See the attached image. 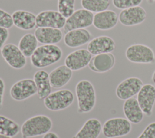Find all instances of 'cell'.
Listing matches in <instances>:
<instances>
[{"instance_id": "d590c367", "label": "cell", "mask_w": 155, "mask_h": 138, "mask_svg": "<svg viewBox=\"0 0 155 138\" xmlns=\"http://www.w3.org/2000/svg\"><path fill=\"white\" fill-rule=\"evenodd\" d=\"M0 138H12V137H9V136H5V135L1 134H0Z\"/></svg>"}, {"instance_id": "603a6c76", "label": "cell", "mask_w": 155, "mask_h": 138, "mask_svg": "<svg viewBox=\"0 0 155 138\" xmlns=\"http://www.w3.org/2000/svg\"><path fill=\"white\" fill-rule=\"evenodd\" d=\"M33 80L37 88V94L39 99H44L51 91V85L49 74L44 70L36 71L33 75Z\"/></svg>"}, {"instance_id": "e575fe53", "label": "cell", "mask_w": 155, "mask_h": 138, "mask_svg": "<svg viewBox=\"0 0 155 138\" xmlns=\"http://www.w3.org/2000/svg\"><path fill=\"white\" fill-rule=\"evenodd\" d=\"M151 79H152V81L153 82V83L155 84V71L153 72V73L152 74Z\"/></svg>"}, {"instance_id": "4dcf8cb0", "label": "cell", "mask_w": 155, "mask_h": 138, "mask_svg": "<svg viewBox=\"0 0 155 138\" xmlns=\"http://www.w3.org/2000/svg\"><path fill=\"white\" fill-rule=\"evenodd\" d=\"M137 138H155V122L149 123Z\"/></svg>"}, {"instance_id": "7402d4cb", "label": "cell", "mask_w": 155, "mask_h": 138, "mask_svg": "<svg viewBox=\"0 0 155 138\" xmlns=\"http://www.w3.org/2000/svg\"><path fill=\"white\" fill-rule=\"evenodd\" d=\"M12 16L13 25L19 29L29 30L36 26V16L31 12L19 10L14 12Z\"/></svg>"}, {"instance_id": "d4e9b609", "label": "cell", "mask_w": 155, "mask_h": 138, "mask_svg": "<svg viewBox=\"0 0 155 138\" xmlns=\"http://www.w3.org/2000/svg\"><path fill=\"white\" fill-rule=\"evenodd\" d=\"M38 42L35 34L28 33L21 37L19 41L18 47L26 58H30L38 47Z\"/></svg>"}, {"instance_id": "8d00e7d4", "label": "cell", "mask_w": 155, "mask_h": 138, "mask_svg": "<svg viewBox=\"0 0 155 138\" xmlns=\"http://www.w3.org/2000/svg\"><path fill=\"white\" fill-rule=\"evenodd\" d=\"M147 1L148 2V4H152L155 2V0H147Z\"/></svg>"}, {"instance_id": "cb8c5ba5", "label": "cell", "mask_w": 155, "mask_h": 138, "mask_svg": "<svg viewBox=\"0 0 155 138\" xmlns=\"http://www.w3.org/2000/svg\"><path fill=\"white\" fill-rule=\"evenodd\" d=\"M102 124L96 118L86 120L81 128L72 138H97L102 131Z\"/></svg>"}, {"instance_id": "d6986e66", "label": "cell", "mask_w": 155, "mask_h": 138, "mask_svg": "<svg viewBox=\"0 0 155 138\" xmlns=\"http://www.w3.org/2000/svg\"><path fill=\"white\" fill-rule=\"evenodd\" d=\"M38 42L42 44H56L63 36L61 29L50 27H38L34 32Z\"/></svg>"}, {"instance_id": "5b68a950", "label": "cell", "mask_w": 155, "mask_h": 138, "mask_svg": "<svg viewBox=\"0 0 155 138\" xmlns=\"http://www.w3.org/2000/svg\"><path fill=\"white\" fill-rule=\"evenodd\" d=\"M131 130V125L127 119L122 117L111 118L105 121L102 131L107 138H116L127 135Z\"/></svg>"}, {"instance_id": "ac0fdd59", "label": "cell", "mask_w": 155, "mask_h": 138, "mask_svg": "<svg viewBox=\"0 0 155 138\" xmlns=\"http://www.w3.org/2000/svg\"><path fill=\"white\" fill-rule=\"evenodd\" d=\"M114 64V56L111 53H108L94 55L88 66L94 72L105 73L113 68Z\"/></svg>"}, {"instance_id": "d6a6232c", "label": "cell", "mask_w": 155, "mask_h": 138, "mask_svg": "<svg viewBox=\"0 0 155 138\" xmlns=\"http://www.w3.org/2000/svg\"><path fill=\"white\" fill-rule=\"evenodd\" d=\"M4 91H5V83L3 79L0 77V109L2 108V106Z\"/></svg>"}, {"instance_id": "2e32d148", "label": "cell", "mask_w": 155, "mask_h": 138, "mask_svg": "<svg viewBox=\"0 0 155 138\" xmlns=\"http://www.w3.org/2000/svg\"><path fill=\"white\" fill-rule=\"evenodd\" d=\"M119 21L117 13L110 10H106L94 15L93 25L100 30H108L114 28Z\"/></svg>"}, {"instance_id": "8992f818", "label": "cell", "mask_w": 155, "mask_h": 138, "mask_svg": "<svg viewBox=\"0 0 155 138\" xmlns=\"http://www.w3.org/2000/svg\"><path fill=\"white\" fill-rule=\"evenodd\" d=\"M125 56L133 63L151 64L155 62V54L152 48L140 44L130 45L125 51Z\"/></svg>"}, {"instance_id": "e0dca14e", "label": "cell", "mask_w": 155, "mask_h": 138, "mask_svg": "<svg viewBox=\"0 0 155 138\" xmlns=\"http://www.w3.org/2000/svg\"><path fill=\"white\" fill-rule=\"evenodd\" d=\"M92 37L91 33L85 28L71 30L65 34L64 42L70 48H76L89 42Z\"/></svg>"}, {"instance_id": "277c9868", "label": "cell", "mask_w": 155, "mask_h": 138, "mask_svg": "<svg viewBox=\"0 0 155 138\" xmlns=\"http://www.w3.org/2000/svg\"><path fill=\"white\" fill-rule=\"evenodd\" d=\"M74 98L71 91L62 89L51 93L44 99V104L48 110L57 111L69 107L73 104Z\"/></svg>"}, {"instance_id": "3957f363", "label": "cell", "mask_w": 155, "mask_h": 138, "mask_svg": "<svg viewBox=\"0 0 155 138\" xmlns=\"http://www.w3.org/2000/svg\"><path fill=\"white\" fill-rule=\"evenodd\" d=\"M75 93L78 100V113L84 114L91 111L96 101L93 84L88 80H81L76 85Z\"/></svg>"}, {"instance_id": "484cf974", "label": "cell", "mask_w": 155, "mask_h": 138, "mask_svg": "<svg viewBox=\"0 0 155 138\" xmlns=\"http://www.w3.org/2000/svg\"><path fill=\"white\" fill-rule=\"evenodd\" d=\"M21 131L19 125L13 120L0 115V134L11 137H15Z\"/></svg>"}, {"instance_id": "6da1fadb", "label": "cell", "mask_w": 155, "mask_h": 138, "mask_svg": "<svg viewBox=\"0 0 155 138\" xmlns=\"http://www.w3.org/2000/svg\"><path fill=\"white\" fill-rule=\"evenodd\" d=\"M62 55V49L56 44H43L36 48L30 57V62L35 68H45L59 61Z\"/></svg>"}, {"instance_id": "4316f807", "label": "cell", "mask_w": 155, "mask_h": 138, "mask_svg": "<svg viewBox=\"0 0 155 138\" xmlns=\"http://www.w3.org/2000/svg\"><path fill=\"white\" fill-rule=\"evenodd\" d=\"M81 4L85 10L92 13H99L108 9L110 1V0H81Z\"/></svg>"}, {"instance_id": "8fae6325", "label": "cell", "mask_w": 155, "mask_h": 138, "mask_svg": "<svg viewBox=\"0 0 155 138\" xmlns=\"http://www.w3.org/2000/svg\"><path fill=\"white\" fill-rule=\"evenodd\" d=\"M143 85V82L139 77L127 78L117 86L116 88V96L120 100H125L137 94Z\"/></svg>"}, {"instance_id": "7c38bea8", "label": "cell", "mask_w": 155, "mask_h": 138, "mask_svg": "<svg viewBox=\"0 0 155 138\" xmlns=\"http://www.w3.org/2000/svg\"><path fill=\"white\" fill-rule=\"evenodd\" d=\"M119 21L125 26H133L142 24L147 18L145 9L138 5L122 10L118 16Z\"/></svg>"}, {"instance_id": "f1b7e54d", "label": "cell", "mask_w": 155, "mask_h": 138, "mask_svg": "<svg viewBox=\"0 0 155 138\" xmlns=\"http://www.w3.org/2000/svg\"><path fill=\"white\" fill-rule=\"evenodd\" d=\"M143 0H112L113 5L118 9H126L138 6Z\"/></svg>"}, {"instance_id": "ba28073f", "label": "cell", "mask_w": 155, "mask_h": 138, "mask_svg": "<svg viewBox=\"0 0 155 138\" xmlns=\"http://www.w3.org/2000/svg\"><path fill=\"white\" fill-rule=\"evenodd\" d=\"M37 93V88L33 79H23L13 84L10 89L11 97L16 101H22Z\"/></svg>"}, {"instance_id": "f546056e", "label": "cell", "mask_w": 155, "mask_h": 138, "mask_svg": "<svg viewBox=\"0 0 155 138\" xmlns=\"http://www.w3.org/2000/svg\"><path fill=\"white\" fill-rule=\"evenodd\" d=\"M13 25L12 16L9 13L0 8V27L8 29Z\"/></svg>"}, {"instance_id": "1f68e13d", "label": "cell", "mask_w": 155, "mask_h": 138, "mask_svg": "<svg viewBox=\"0 0 155 138\" xmlns=\"http://www.w3.org/2000/svg\"><path fill=\"white\" fill-rule=\"evenodd\" d=\"M9 31L7 28L0 27V50L4 45V43L8 39Z\"/></svg>"}, {"instance_id": "44dd1931", "label": "cell", "mask_w": 155, "mask_h": 138, "mask_svg": "<svg viewBox=\"0 0 155 138\" xmlns=\"http://www.w3.org/2000/svg\"><path fill=\"white\" fill-rule=\"evenodd\" d=\"M123 111L127 119L130 123L137 124L143 118V113L137 99L131 97L125 100L123 105Z\"/></svg>"}, {"instance_id": "4fadbf2b", "label": "cell", "mask_w": 155, "mask_h": 138, "mask_svg": "<svg viewBox=\"0 0 155 138\" xmlns=\"http://www.w3.org/2000/svg\"><path fill=\"white\" fill-rule=\"evenodd\" d=\"M92 54L88 50L81 48L69 53L65 59V65L72 71L80 70L88 65Z\"/></svg>"}, {"instance_id": "30bf717a", "label": "cell", "mask_w": 155, "mask_h": 138, "mask_svg": "<svg viewBox=\"0 0 155 138\" xmlns=\"http://www.w3.org/2000/svg\"><path fill=\"white\" fill-rule=\"evenodd\" d=\"M66 18L58 11L45 10L36 15V24L38 27H50L61 29L64 28Z\"/></svg>"}, {"instance_id": "5bb4252c", "label": "cell", "mask_w": 155, "mask_h": 138, "mask_svg": "<svg viewBox=\"0 0 155 138\" xmlns=\"http://www.w3.org/2000/svg\"><path fill=\"white\" fill-rule=\"evenodd\" d=\"M137 100L143 114L151 116L155 103V87L150 84L143 85L137 93Z\"/></svg>"}, {"instance_id": "9c48e42d", "label": "cell", "mask_w": 155, "mask_h": 138, "mask_svg": "<svg viewBox=\"0 0 155 138\" xmlns=\"http://www.w3.org/2000/svg\"><path fill=\"white\" fill-rule=\"evenodd\" d=\"M1 56L7 64L16 70L21 69L27 64L26 57L19 47L13 44H7L1 48Z\"/></svg>"}, {"instance_id": "52a82bcc", "label": "cell", "mask_w": 155, "mask_h": 138, "mask_svg": "<svg viewBox=\"0 0 155 138\" xmlns=\"http://www.w3.org/2000/svg\"><path fill=\"white\" fill-rule=\"evenodd\" d=\"M94 15L92 12L84 8L75 10L66 19L64 27V32L66 33L75 29L85 28L93 24Z\"/></svg>"}, {"instance_id": "7a4b0ae2", "label": "cell", "mask_w": 155, "mask_h": 138, "mask_svg": "<svg viewBox=\"0 0 155 138\" xmlns=\"http://www.w3.org/2000/svg\"><path fill=\"white\" fill-rule=\"evenodd\" d=\"M53 126L50 117L38 114L27 119L21 126L22 138H31L44 135L49 132Z\"/></svg>"}, {"instance_id": "9a60e30c", "label": "cell", "mask_w": 155, "mask_h": 138, "mask_svg": "<svg viewBox=\"0 0 155 138\" xmlns=\"http://www.w3.org/2000/svg\"><path fill=\"white\" fill-rule=\"evenodd\" d=\"M116 47L114 41L108 36L96 37L88 42L87 50L92 55L112 52Z\"/></svg>"}, {"instance_id": "836d02e7", "label": "cell", "mask_w": 155, "mask_h": 138, "mask_svg": "<svg viewBox=\"0 0 155 138\" xmlns=\"http://www.w3.org/2000/svg\"><path fill=\"white\" fill-rule=\"evenodd\" d=\"M42 138H59L58 135L54 132H48L43 135Z\"/></svg>"}, {"instance_id": "83f0119b", "label": "cell", "mask_w": 155, "mask_h": 138, "mask_svg": "<svg viewBox=\"0 0 155 138\" xmlns=\"http://www.w3.org/2000/svg\"><path fill=\"white\" fill-rule=\"evenodd\" d=\"M74 4L75 0H58V12L67 18L75 11Z\"/></svg>"}, {"instance_id": "ffe728a7", "label": "cell", "mask_w": 155, "mask_h": 138, "mask_svg": "<svg viewBox=\"0 0 155 138\" xmlns=\"http://www.w3.org/2000/svg\"><path fill=\"white\" fill-rule=\"evenodd\" d=\"M73 71L65 65H60L49 73V78L52 87L60 88L68 83L72 77Z\"/></svg>"}]
</instances>
